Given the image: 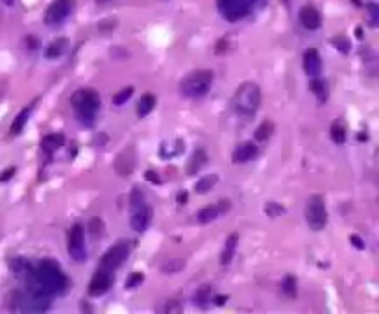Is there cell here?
<instances>
[{
    "instance_id": "6da1fadb",
    "label": "cell",
    "mask_w": 379,
    "mask_h": 314,
    "mask_svg": "<svg viewBox=\"0 0 379 314\" xmlns=\"http://www.w3.org/2000/svg\"><path fill=\"white\" fill-rule=\"evenodd\" d=\"M26 279H28V283L39 286L41 290L48 292L50 296L61 294V292L69 286L67 276L63 273L60 264L55 263V261H52V259H43V261H39V264L30 270Z\"/></svg>"
},
{
    "instance_id": "7a4b0ae2",
    "label": "cell",
    "mask_w": 379,
    "mask_h": 314,
    "mask_svg": "<svg viewBox=\"0 0 379 314\" xmlns=\"http://www.w3.org/2000/svg\"><path fill=\"white\" fill-rule=\"evenodd\" d=\"M76 119L83 126H92L97 120L98 109H100V94L94 89H78L70 98Z\"/></svg>"
},
{
    "instance_id": "3957f363",
    "label": "cell",
    "mask_w": 379,
    "mask_h": 314,
    "mask_svg": "<svg viewBox=\"0 0 379 314\" xmlns=\"http://www.w3.org/2000/svg\"><path fill=\"white\" fill-rule=\"evenodd\" d=\"M259 106H261V89H259L257 83H240L239 89L233 94V109H235L237 115L244 116V119H252L257 113Z\"/></svg>"
},
{
    "instance_id": "277c9868",
    "label": "cell",
    "mask_w": 379,
    "mask_h": 314,
    "mask_svg": "<svg viewBox=\"0 0 379 314\" xmlns=\"http://www.w3.org/2000/svg\"><path fill=\"white\" fill-rule=\"evenodd\" d=\"M218 11L226 21L237 23L240 18L248 17L257 9L267 6V0H218Z\"/></svg>"
},
{
    "instance_id": "5b68a950",
    "label": "cell",
    "mask_w": 379,
    "mask_h": 314,
    "mask_svg": "<svg viewBox=\"0 0 379 314\" xmlns=\"http://www.w3.org/2000/svg\"><path fill=\"white\" fill-rule=\"evenodd\" d=\"M213 83V72L211 70L200 69L193 70L180 82V92L185 98H202L205 96L211 89Z\"/></svg>"
},
{
    "instance_id": "8992f818",
    "label": "cell",
    "mask_w": 379,
    "mask_h": 314,
    "mask_svg": "<svg viewBox=\"0 0 379 314\" xmlns=\"http://www.w3.org/2000/svg\"><path fill=\"white\" fill-rule=\"evenodd\" d=\"M129 209H131V218L129 224L134 227V231L143 233L148 229L150 222H152V209L148 207L144 202V194L139 189H134L129 194Z\"/></svg>"
},
{
    "instance_id": "52a82bcc",
    "label": "cell",
    "mask_w": 379,
    "mask_h": 314,
    "mask_svg": "<svg viewBox=\"0 0 379 314\" xmlns=\"http://www.w3.org/2000/svg\"><path fill=\"white\" fill-rule=\"evenodd\" d=\"M305 220L313 231H322L328 224V209L322 194H313L305 207Z\"/></svg>"
},
{
    "instance_id": "ba28073f",
    "label": "cell",
    "mask_w": 379,
    "mask_h": 314,
    "mask_svg": "<svg viewBox=\"0 0 379 314\" xmlns=\"http://www.w3.org/2000/svg\"><path fill=\"white\" fill-rule=\"evenodd\" d=\"M67 251L76 263H83L87 259V249H85V229L83 224H74L67 235Z\"/></svg>"
},
{
    "instance_id": "9c48e42d",
    "label": "cell",
    "mask_w": 379,
    "mask_h": 314,
    "mask_svg": "<svg viewBox=\"0 0 379 314\" xmlns=\"http://www.w3.org/2000/svg\"><path fill=\"white\" fill-rule=\"evenodd\" d=\"M74 8V0H54L45 11V24L46 26H60L67 21Z\"/></svg>"
},
{
    "instance_id": "30bf717a",
    "label": "cell",
    "mask_w": 379,
    "mask_h": 314,
    "mask_svg": "<svg viewBox=\"0 0 379 314\" xmlns=\"http://www.w3.org/2000/svg\"><path fill=\"white\" fill-rule=\"evenodd\" d=\"M128 255H129V246L126 242H120V244L113 246V248H109L104 253V257H102V268L113 272V270L122 266V263L126 261Z\"/></svg>"
},
{
    "instance_id": "8fae6325",
    "label": "cell",
    "mask_w": 379,
    "mask_h": 314,
    "mask_svg": "<svg viewBox=\"0 0 379 314\" xmlns=\"http://www.w3.org/2000/svg\"><path fill=\"white\" fill-rule=\"evenodd\" d=\"M111 270H106V268H100L94 272L91 283H89V294L91 296H102L106 294L107 290L113 285V276H111Z\"/></svg>"
},
{
    "instance_id": "7c38bea8",
    "label": "cell",
    "mask_w": 379,
    "mask_h": 314,
    "mask_svg": "<svg viewBox=\"0 0 379 314\" xmlns=\"http://www.w3.org/2000/svg\"><path fill=\"white\" fill-rule=\"evenodd\" d=\"M135 165H137V155L134 146L124 148L115 159V170L119 175H129L135 170Z\"/></svg>"
},
{
    "instance_id": "4fadbf2b",
    "label": "cell",
    "mask_w": 379,
    "mask_h": 314,
    "mask_svg": "<svg viewBox=\"0 0 379 314\" xmlns=\"http://www.w3.org/2000/svg\"><path fill=\"white\" fill-rule=\"evenodd\" d=\"M301 65H304V72L311 78H316L322 70V57H320L318 50L316 48H307L304 52V60H301Z\"/></svg>"
},
{
    "instance_id": "5bb4252c",
    "label": "cell",
    "mask_w": 379,
    "mask_h": 314,
    "mask_svg": "<svg viewBox=\"0 0 379 314\" xmlns=\"http://www.w3.org/2000/svg\"><path fill=\"white\" fill-rule=\"evenodd\" d=\"M259 155V148L255 143H240L233 152V163H250Z\"/></svg>"
},
{
    "instance_id": "9a60e30c",
    "label": "cell",
    "mask_w": 379,
    "mask_h": 314,
    "mask_svg": "<svg viewBox=\"0 0 379 314\" xmlns=\"http://www.w3.org/2000/svg\"><path fill=\"white\" fill-rule=\"evenodd\" d=\"M300 23L304 24V28L307 30H318L320 23H322V17H320L318 9L314 6H304L300 9Z\"/></svg>"
},
{
    "instance_id": "2e32d148",
    "label": "cell",
    "mask_w": 379,
    "mask_h": 314,
    "mask_svg": "<svg viewBox=\"0 0 379 314\" xmlns=\"http://www.w3.org/2000/svg\"><path fill=\"white\" fill-rule=\"evenodd\" d=\"M67 50H69V39L67 37H58V39H54L50 45L46 46L45 57L46 60H60L61 55L67 54Z\"/></svg>"
},
{
    "instance_id": "e0dca14e",
    "label": "cell",
    "mask_w": 379,
    "mask_h": 314,
    "mask_svg": "<svg viewBox=\"0 0 379 314\" xmlns=\"http://www.w3.org/2000/svg\"><path fill=\"white\" fill-rule=\"evenodd\" d=\"M205 163H207V153H205V150L198 148V150H194L193 155L189 157L187 166H185V172L189 175H194L196 172L202 170L203 166H205Z\"/></svg>"
},
{
    "instance_id": "ac0fdd59",
    "label": "cell",
    "mask_w": 379,
    "mask_h": 314,
    "mask_svg": "<svg viewBox=\"0 0 379 314\" xmlns=\"http://www.w3.org/2000/svg\"><path fill=\"white\" fill-rule=\"evenodd\" d=\"M65 144V137L61 133H50L46 135L45 139H43L41 143V148L45 153H54L55 150H60L61 146Z\"/></svg>"
},
{
    "instance_id": "d6986e66",
    "label": "cell",
    "mask_w": 379,
    "mask_h": 314,
    "mask_svg": "<svg viewBox=\"0 0 379 314\" xmlns=\"http://www.w3.org/2000/svg\"><path fill=\"white\" fill-rule=\"evenodd\" d=\"M237 242H239V235H237V233H233V235L228 237V240H226V248H224V251H222V257H220V263L224 264V266H228V264L231 263V259H233V255H235Z\"/></svg>"
},
{
    "instance_id": "ffe728a7",
    "label": "cell",
    "mask_w": 379,
    "mask_h": 314,
    "mask_svg": "<svg viewBox=\"0 0 379 314\" xmlns=\"http://www.w3.org/2000/svg\"><path fill=\"white\" fill-rule=\"evenodd\" d=\"M154 107H156V96H154L152 92H146V94H143V98L137 104V115L143 119V116L152 113Z\"/></svg>"
},
{
    "instance_id": "44dd1931",
    "label": "cell",
    "mask_w": 379,
    "mask_h": 314,
    "mask_svg": "<svg viewBox=\"0 0 379 314\" xmlns=\"http://www.w3.org/2000/svg\"><path fill=\"white\" fill-rule=\"evenodd\" d=\"M30 111H32V106L24 107V109L18 111V115L15 116L13 124H11V129H9V133H11V135H18L21 131H23L24 126H26V122H28V119H30Z\"/></svg>"
},
{
    "instance_id": "7402d4cb",
    "label": "cell",
    "mask_w": 379,
    "mask_h": 314,
    "mask_svg": "<svg viewBox=\"0 0 379 314\" xmlns=\"http://www.w3.org/2000/svg\"><path fill=\"white\" fill-rule=\"evenodd\" d=\"M329 137H331V141L335 144H344L346 143V128H344V124H342L340 120H335L331 124V128H329Z\"/></svg>"
},
{
    "instance_id": "603a6c76",
    "label": "cell",
    "mask_w": 379,
    "mask_h": 314,
    "mask_svg": "<svg viewBox=\"0 0 379 314\" xmlns=\"http://www.w3.org/2000/svg\"><path fill=\"white\" fill-rule=\"evenodd\" d=\"M218 181V175L217 174H207V175H202V180L196 181V187H194V190L198 194H205L209 192V190L217 185Z\"/></svg>"
},
{
    "instance_id": "cb8c5ba5",
    "label": "cell",
    "mask_w": 379,
    "mask_h": 314,
    "mask_svg": "<svg viewBox=\"0 0 379 314\" xmlns=\"http://www.w3.org/2000/svg\"><path fill=\"white\" fill-rule=\"evenodd\" d=\"M218 214H220L218 207L209 205V207H203L196 212V220H198V224H209V222H213L215 218H218Z\"/></svg>"
},
{
    "instance_id": "d4e9b609",
    "label": "cell",
    "mask_w": 379,
    "mask_h": 314,
    "mask_svg": "<svg viewBox=\"0 0 379 314\" xmlns=\"http://www.w3.org/2000/svg\"><path fill=\"white\" fill-rule=\"evenodd\" d=\"M274 128H276V126H274L272 122H270V120L263 122V124H261L257 129H255V133H254L255 141H257V143H264V141H268V139L272 137Z\"/></svg>"
},
{
    "instance_id": "484cf974",
    "label": "cell",
    "mask_w": 379,
    "mask_h": 314,
    "mask_svg": "<svg viewBox=\"0 0 379 314\" xmlns=\"http://www.w3.org/2000/svg\"><path fill=\"white\" fill-rule=\"evenodd\" d=\"M281 290L287 298H296L298 296V285H296V277L294 276H285L281 281Z\"/></svg>"
},
{
    "instance_id": "4316f807",
    "label": "cell",
    "mask_w": 379,
    "mask_h": 314,
    "mask_svg": "<svg viewBox=\"0 0 379 314\" xmlns=\"http://www.w3.org/2000/svg\"><path fill=\"white\" fill-rule=\"evenodd\" d=\"M185 268V261L183 259H168L165 261L161 266V270L165 273H176V272H181Z\"/></svg>"
},
{
    "instance_id": "83f0119b",
    "label": "cell",
    "mask_w": 379,
    "mask_h": 314,
    "mask_svg": "<svg viewBox=\"0 0 379 314\" xmlns=\"http://www.w3.org/2000/svg\"><path fill=\"white\" fill-rule=\"evenodd\" d=\"M311 91L316 94V98L318 100H326V96H328V85H326V82H322V80H311Z\"/></svg>"
},
{
    "instance_id": "f1b7e54d",
    "label": "cell",
    "mask_w": 379,
    "mask_h": 314,
    "mask_svg": "<svg viewBox=\"0 0 379 314\" xmlns=\"http://www.w3.org/2000/svg\"><path fill=\"white\" fill-rule=\"evenodd\" d=\"M209 296H211V286H209V285H203V286H200L198 290H196V296H194V301H196V305H198V307H207Z\"/></svg>"
},
{
    "instance_id": "f546056e",
    "label": "cell",
    "mask_w": 379,
    "mask_h": 314,
    "mask_svg": "<svg viewBox=\"0 0 379 314\" xmlns=\"http://www.w3.org/2000/svg\"><path fill=\"white\" fill-rule=\"evenodd\" d=\"M89 231H91L92 239H100V237L104 235V222H102L100 218H92V220L89 222Z\"/></svg>"
},
{
    "instance_id": "4dcf8cb0",
    "label": "cell",
    "mask_w": 379,
    "mask_h": 314,
    "mask_svg": "<svg viewBox=\"0 0 379 314\" xmlns=\"http://www.w3.org/2000/svg\"><path fill=\"white\" fill-rule=\"evenodd\" d=\"M264 212H267V217L277 218V217H281L283 212H285V207H283V205H279V203H276V202H268L267 207H264Z\"/></svg>"
},
{
    "instance_id": "1f68e13d",
    "label": "cell",
    "mask_w": 379,
    "mask_h": 314,
    "mask_svg": "<svg viewBox=\"0 0 379 314\" xmlns=\"http://www.w3.org/2000/svg\"><path fill=\"white\" fill-rule=\"evenodd\" d=\"M131 94H134V87H124L122 91H119L115 96H113V104H115V106H122V104H126V102L129 100Z\"/></svg>"
},
{
    "instance_id": "d6a6232c",
    "label": "cell",
    "mask_w": 379,
    "mask_h": 314,
    "mask_svg": "<svg viewBox=\"0 0 379 314\" xmlns=\"http://www.w3.org/2000/svg\"><path fill=\"white\" fill-rule=\"evenodd\" d=\"M143 281H144V273L134 272L131 276L128 277V279H126V285L124 286H126V288H135V286H139Z\"/></svg>"
},
{
    "instance_id": "836d02e7",
    "label": "cell",
    "mask_w": 379,
    "mask_h": 314,
    "mask_svg": "<svg viewBox=\"0 0 379 314\" xmlns=\"http://www.w3.org/2000/svg\"><path fill=\"white\" fill-rule=\"evenodd\" d=\"M331 45L335 46V48H338V50H340L342 54H346V52H350V41H348V39H344V37H333V39H331Z\"/></svg>"
},
{
    "instance_id": "e575fe53",
    "label": "cell",
    "mask_w": 379,
    "mask_h": 314,
    "mask_svg": "<svg viewBox=\"0 0 379 314\" xmlns=\"http://www.w3.org/2000/svg\"><path fill=\"white\" fill-rule=\"evenodd\" d=\"M366 8H368L370 24H372V26H377V21H379V6L374 4V2H370V4H366Z\"/></svg>"
},
{
    "instance_id": "d590c367",
    "label": "cell",
    "mask_w": 379,
    "mask_h": 314,
    "mask_svg": "<svg viewBox=\"0 0 379 314\" xmlns=\"http://www.w3.org/2000/svg\"><path fill=\"white\" fill-rule=\"evenodd\" d=\"M117 28V21L115 18H109V21H102L100 24H98V30L100 32H109V30H115Z\"/></svg>"
},
{
    "instance_id": "8d00e7d4",
    "label": "cell",
    "mask_w": 379,
    "mask_h": 314,
    "mask_svg": "<svg viewBox=\"0 0 379 314\" xmlns=\"http://www.w3.org/2000/svg\"><path fill=\"white\" fill-rule=\"evenodd\" d=\"M13 175H15V166H9V168H6V170L0 174V181H2V183H6V181L11 180Z\"/></svg>"
},
{
    "instance_id": "74e56055",
    "label": "cell",
    "mask_w": 379,
    "mask_h": 314,
    "mask_svg": "<svg viewBox=\"0 0 379 314\" xmlns=\"http://www.w3.org/2000/svg\"><path fill=\"white\" fill-rule=\"evenodd\" d=\"M24 41H26V46L30 48V50H37V48H39V45H41V43H39V39H35V37H32V35H28Z\"/></svg>"
},
{
    "instance_id": "f35d334b",
    "label": "cell",
    "mask_w": 379,
    "mask_h": 314,
    "mask_svg": "<svg viewBox=\"0 0 379 314\" xmlns=\"http://www.w3.org/2000/svg\"><path fill=\"white\" fill-rule=\"evenodd\" d=\"M144 178H146L148 181H152V183H156V185H159V183H161V178H159V175H157L154 170H148V172H144Z\"/></svg>"
},
{
    "instance_id": "ab89813d",
    "label": "cell",
    "mask_w": 379,
    "mask_h": 314,
    "mask_svg": "<svg viewBox=\"0 0 379 314\" xmlns=\"http://www.w3.org/2000/svg\"><path fill=\"white\" fill-rule=\"evenodd\" d=\"M350 240H351V244L355 246L357 249H365V240H361L357 235H351V237H350Z\"/></svg>"
},
{
    "instance_id": "60d3db41",
    "label": "cell",
    "mask_w": 379,
    "mask_h": 314,
    "mask_svg": "<svg viewBox=\"0 0 379 314\" xmlns=\"http://www.w3.org/2000/svg\"><path fill=\"white\" fill-rule=\"evenodd\" d=\"M178 203H180V205H185V203H187V200H189V194H187V190H181V192H178Z\"/></svg>"
},
{
    "instance_id": "b9f144b4",
    "label": "cell",
    "mask_w": 379,
    "mask_h": 314,
    "mask_svg": "<svg viewBox=\"0 0 379 314\" xmlns=\"http://www.w3.org/2000/svg\"><path fill=\"white\" fill-rule=\"evenodd\" d=\"M230 205H231L230 200H222L220 205H218V211H220V212H226L228 209H230Z\"/></svg>"
},
{
    "instance_id": "7bdbcfd3",
    "label": "cell",
    "mask_w": 379,
    "mask_h": 314,
    "mask_svg": "<svg viewBox=\"0 0 379 314\" xmlns=\"http://www.w3.org/2000/svg\"><path fill=\"white\" fill-rule=\"evenodd\" d=\"M213 301H215V303H217L218 307H222V305H224V303H226V301H228V296H217V298H215V300H213Z\"/></svg>"
},
{
    "instance_id": "ee69618b",
    "label": "cell",
    "mask_w": 379,
    "mask_h": 314,
    "mask_svg": "<svg viewBox=\"0 0 379 314\" xmlns=\"http://www.w3.org/2000/svg\"><path fill=\"white\" fill-rule=\"evenodd\" d=\"M2 2H4L6 6H13L15 4V0H2Z\"/></svg>"
},
{
    "instance_id": "f6af8a7d",
    "label": "cell",
    "mask_w": 379,
    "mask_h": 314,
    "mask_svg": "<svg viewBox=\"0 0 379 314\" xmlns=\"http://www.w3.org/2000/svg\"><path fill=\"white\" fill-rule=\"evenodd\" d=\"M98 4H106V2H109V0H97Z\"/></svg>"
},
{
    "instance_id": "bcb514c9",
    "label": "cell",
    "mask_w": 379,
    "mask_h": 314,
    "mask_svg": "<svg viewBox=\"0 0 379 314\" xmlns=\"http://www.w3.org/2000/svg\"><path fill=\"white\" fill-rule=\"evenodd\" d=\"M353 2H355L357 6H361V0H353Z\"/></svg>"
},
{
    "instance_id": "7dc6e473",
    "label": "cell",
    "mask_w": 379,
    "mask_h": 314,
    "mask_svg": "<svg viewBox=\"0 0 379 314\" xmlns=\"http://www.w3.org/2000/svg\"><path fill=\"white\" fill-rule=\"evenodd\" d=\"M283 2H285V4H291V0H283Z\"/></svg>"
}]
</instances>
